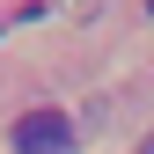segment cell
Wrapping results in <instances>:
<instances>
[{"label":"cell","mask_w":154,"mask_h":154,"mask_svg":"<svg viewBox=\"0 0 154 154\" xmlns=\"http://www.w3.org/2000/svg\"><path fill=\"white\" fill-rule=\"evenodd\" d=\"M8 147L15 154H73V118L66 110H22L8 125Z\"/></svg>","instance_id":"cell-1"},{"label":"cell","mask_w":154,"mask_h":154,"mask_svg":"<svg viewBox=\"0 0 154 154\" xmlns=\"http://www.w3.org/2000/svg\"><path fill=\"white\" fill-rule=\"evenodd\" d=\"M140 154H154V140H147V147H140Z\"/></svg>","instance_id":"cell-2"},{"label":"cell","mask_w":154,"mask_h":154,"mask_svg":"<svg viewBox=\"0 0 154 154\" xmlns=\"http://www.w3.org/2000/svg\"><path fill=\"white\" fill-rule=\"evenodd\" d=\"M147 15H154V0H147Z\"/></svg>","instance_id":"cell-3"}]
</instances>
